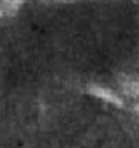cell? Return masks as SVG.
Segmentation results:
<instances>
[{
	"instance_id": "6da1fadb",
	"label": "cell",
	"mask_w": 139,
	"mask_h": 148,
	"mask_svg": "<svg viewBox=\"0 0 139 148\" xmlns=\"http://www.w3.org/2000/svg\"><path fill=\"white\" fill-rule=\"evenodd\" d=\"M90 94L95 95V97H99V99H102V101H106V102H109V104H114V106H121V104H123L121 99L116 94H113L111 90L104 88V86H95V85L90 86Z\"/></svg>"
},
{
	"instance_id": "7a4b0ae2",
	"label": "cell",
	"mask_w": 139,
	"mask_h": 148,
	"mask_svg": "<svg viewBox=\"0 0 139 148\" xmlns=\"http://www.w3.org/2000/svg\"><path fill=\"white\" fill-rule=\"evenodd\" d=\"M136 109H137V113H139V104H137V108H136Z\"/></svg>"
}]
</instances>
